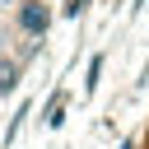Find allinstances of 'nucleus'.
Masks as SVG:
<instances>
[{
    "label": "nucleus",
    "instance_id": "f257e3e1",
    "mask_svg": "<svg viewBox=\"0 0 149 149\" xmlns=\"http://www.w3.org/2000/svg\"><path fill=\"white\" fill-rule=\"evenodd\" d=\"M19 23H23L28 33H42V28H47V9H42L37 0H28V5L19 9Z\"/></svg>",
    "mask_w": 149,
    "mask_h": 149
}]
</instances>
